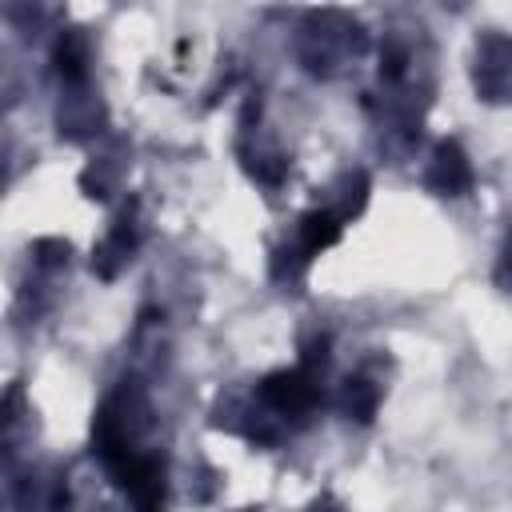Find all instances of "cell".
<instances>
[{"label": "cell", "mask_w": 512, "mask_h": 512, "mask_svg": "<svg viewBox=\"0 0 512 512\" xmlns=\"http://www.w3.org/2000/svg\"><path fill=\"white\" fill-rule=\"evenodd\" d=\"M84 44H80V36H72V32H64L60 40H56V72L68 80V84H76V80H84Z\"/></svg>", "instance_id": "277c9868"}, {"label": "cell", "mask_w": 512, "mask_h": 512, "mask_svg": "<svg viewBox=\"0 0 512 512\" xmlns=\"http://www.w3.org/2000/svg\"><path fill=\"white\" fill-rule=\"evenodd\" d=\"M376 400H380V388L376 384H368V380H348V412L356 416V420H372V412H376Z\"/></svg>", "instance_id": "5b68a950"}, {"label": "cell", "mask_w": 512, "mask_h": 512, "mask_svg": "<svg viewBox=\"0 0 512 512\" xmlns=\"http://www.w3.org/2000/svg\"><path fill=\"white\" fill-rule=\"evenodd\" d=\"M428 184H432L436 192H444V196H460V192L472 188V168H468V156L460 152L456 140H440V144H436Z\"/></svg>", "instance_id": "7a4b0ae2"}, {"label": "cell", "mask_w": 512, "mask_h": 512, "mask_svg": "<svg viewBox=\"0 0 512 512\" xmlns=\"http://www.w3.org/2000/svg\"><path fill=\"white\" fill-rule=\"evenodd\" d=\"M340 232H344V216L340 212H328V208L308 212L300 220V228H296V260L308 264L312 256H320L324 248H332L340 240Z\"/></svg>", "instance_id": "3957f363"}, {"label": "cell", "mask_w": 512, "mask_h": 512, "mask_svg": "<svg viewBox=\"0 0 512 512\" xmlns=\"http://www.w3.org/2000/svg\"><path fill=\"white\" fill-rule=\"evenodd\" d=\"M256 396L272 412H280V416H304V412L316 408L320 384H316V372L308 364H296V368H280V372L264 376L260 388H256Z\"/></svg>", "instance_id": "6da1fadb"}]
</instances>
